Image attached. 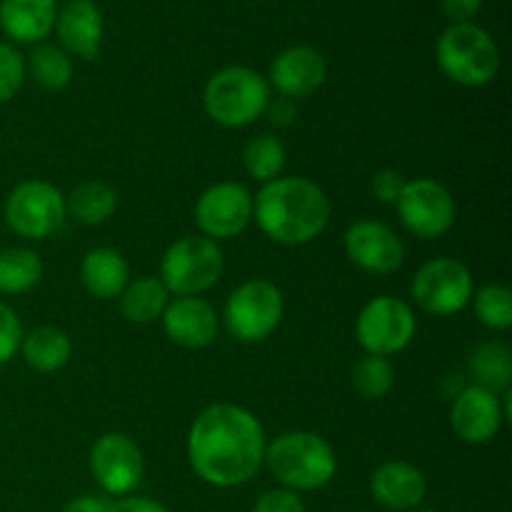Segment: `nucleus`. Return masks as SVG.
<instances>
[{"instance_id": "f257e3e1", "label": "nucleus", "mask_w": 512, "mask_h": 512, "mask_svg": "<svg viewBox=\"0 0 512 512\" xmlns=\"http://www.w3.org/2000/svg\"><path fill=\"white\" fill-rule=\"evenodd\" d=\"M265 448L263 425L233 403L205 408L188 435L190 468L215 488H238L253 480L263 468Z\"/></svg>"}, {"instance_id": "f03ea898", "label": "nucleus", "mask_w": 512, "mask_h": 512, "mask_svg": "<svg viewBox=\"0 0 512 512\" xmlns=\"http://www.w3.org/2000/svg\"><path fill=\"white\" fill-rule=\"evenodd\" d=\"M253 218L273 243L305 245L330 220V200L308 178H275L253 200Z\"/></svg>"}, {"instance_id": "7ed1b4c3", "label": "nucleus", "mask_w": 512, "mask_h": 512, "mask_svg": "<svg viewBox=\"0 0 512 512\" xmlns=\"http://www.w3.org/2000/svg\"><path fill=\"white\" fill-rule=\"evenodd\" d=\"M273 478L293 493L320 490L338 473L333 448L315 433H285L265 448Z\"/></svg>"}, {"instance_id": "20e7f679", "label": "nucleus", "mask_w": 512, "mask_h": 512, "mask_svg": "<svg viewBox=\"0 0 512 512\" xmlns=\"http://www.w3.org/2000/svg\"><path fill=\"white\" fill-rule=\"evenodd\" d=\"M205 113L223 128H245L270 105V83L255 70L230 65L208 80L203 93Z\"/></svg>"}, {"instance_id": "39448f33", "label": "nucleus", "mask_w": 512, "mask_h": 512, "mask_svg": "<svg viewBox=\"0 0 512 512\" xmlns=\"http://www.w3.org/2000/svg\"><path fill=\"white\" fill-rule=\"evenodd\" d=\"M438 65L453 83L483 88L500 70V50L495 40L475 23H458L438 38Z\"/></svg>"}, {"instance_id": "423d86ee", "label": "nucleus", "mask_w": 512, "mask_h": 512, "mask_svg": "<svg viewBox=\"0 0 512 512\" xmlns=\"http://www.w3.org/2000/svg\"><path fill=\"white\" fill-rule=\"evenodd\" d=\"M223 250L205 235H188L173 243L160 265V280L168 293L180 298H198L213 288L223 275Z\"/></svg>"}, {"instance_id": "0eeeda50", "label": "nucleus", "mask_w": 512, "mask_h": 512, "mask_svg": "<svg viewBox=\"0 0 512 512\" xmlns=\"http://www.w3.org/2000/svg\"><path fill=\"white\" fill-rule=\"evenodd\" d=\"M283 293L270 280L253 278L235 288L225 303V328L240 343L270 338L283 320Z\"/></svg>"}, {"instance_id": "6e6552de", "label": "nucleus", "mask_w": 512, "mask_h": 512, "mask_svg": "<svg viewBox=\"0 0 512 512\" xmlns=\"http://www.w3.org/2000/svg\"><path fill=\"white\" fill-rule=\"evenodd\" d=\"M415 330H418V323H415L413 308L400 298L380 295L360 310L355 338L368 355L388 358L413 343Z\"/></svg>"}, {"instance_id": "1a4fd4ad", "label": "nucleus", "mask_w": 512, "mask_h": 512, "mask_svg": "<svg viewBox=\"0 0 512 512\" xmlns=\"http://www.w3.org/2000/svg\"><path fill=\"white\" fill-rule=\"evenodd\" d=\"M413 298L430 315H458L473 300V273L460 260H428L413 278Z\"/></svg>"}, {"instance_id": "9d476101", "label": "nucleus", "mask_w": 512, "mask_h": 512, "mask_svg": "<svg viewBox=\"0 0 512 512\" xmlns=\"http://www.w3.org/2000/svg\"><path fill=\"white\" fill-rule=\"evenodd\" d=\"M5 220L20 238H48L65 220V195L45 180H25L5 200Z\"/></svg>"}, {"instance_id": "9b49d317", "label": "nucleus", "mask_w": 512, "mask_h": 512, "mask_svg": "<svg viewBox=\"0 0 512 512\" xmlns=\"http://www.w3.org/2000/svg\"><path fill=\"white\" fill-rule=\"evenodd\" d=\"M395 205L405 228L418 238H443L455 225V200L438 180H408Z\"/></svg>"}, {"instance_id": "f8f14e48", "label": "nucleus", "mask_w": 512, "mask_h": 512, "mask_svg": "<svg viewBox=\"0 0 512 512\" xmlns=\"http://www.w3.org/2000/svg\"><path fill=\"white\" fill-rule=\"evenodd\" d=\"M90 470L108 495H130L145 473L140 448L123 433H105L90 450Z\"/></svg>"}, {"instance_id": "ddd939ff", "label": "nucleus", "mask_w": 512, "mask_h": 512, "mask_svg": "<svg viewBox=\"0 0 512 512\" xmlns=\"http://www.w3.org/2000/svg\"><path fill=\"white\" fill-rule=\"evenodd\" d=\"M195 220L205 238L230 240L253 220V195L238 183H218L205 190L195 205Z\"/></svg>"}, {"instance_id": "4468645a", "label": "nucleus", "mask_w": 512, "mask_h": 512, "mask_svg": "<svg viewBox=\"0 0 512 512\" xmlns=\"http://www.w3.org/2000/svg\"><path fill=\"white\" fill-rule=\"evenodd\" d=\"M345 253L358 268L388 275L403 265L405 245L388 225L378 220H358L345 230Z\"/></svg>"}, {"instance_id": "2eb2a0df", "label": "nucleus", "mask_w": 512, "mask_h": 512, "mask_svg": "<svg viewBox=\"0 0 512 512\" xmlns=\"http://www.w3.org/2000/svg\"><path fill=\"white\" fill-rule=\"evenodd\" d=\"M325 78H328L325 58L310 45H293L270 65V83L285 100H303L318 93Z\"/></svg>"}, {"instance_id": "dca6fc26", "label": "nucleus", "mask_w": 512, "mask_h": 512, "mask_svg": "<svg viewBox=\"0 0 512 512\" xmlns=\"http://www.w3.org/2000/svg\"><path fill=\"white\" fill-rule=\"evenodd\" d=\"M503 405L500 398L490 390L470 385L455 398L450 425L455 435L468 445H485L498 435L503 425Z\"/></svg>"}, {"instance_id": "f3484780", "label": "nucleus", "mask_w": 512, "mask_h": 512, "mask_svg": "<svg viewBox=\"0 0 512 512\" xmlns=\"http://www.w3.org/2000/svg\"><path fill=\"white\" fill-rule=\"evenodd\" d=\"M165 335L180 348H208L218 335V315L203 298H178L163 313Z\"/></svg>"}, {"instance_id": "a211bd4d", "label": "nucleus", "mask_w": 512, "mask_h": 512, "mask_svg": "<svg viewBox=\"0 0 512 512\" xmlns=\"http://www.w3.org/2000/svg\"><path fill=\"white\" fill-rule=\"evenodd\" d=\"M60 45L65 53L95 60L103 43V13L93 0H68L55 18Z\"/></svg>"}, {"instance_id": "6ab92c4d", "label": "nucleus", "mask_w": 512, "mask_h": 512, "mask_svg": "<svg viewBox=\"0 0 512 512\" xmlns=\"http://www.w3.org/2000/svg\"><path fill=\"white\" fill-rule=\"evenodd\" d=\"M370 493L388 510H413L428 493V480L415 465L403 460L383 463L370 478Z\"/></svg>"}, {"instance_id": "aec40b11", "label": "nucleus", "mask_w": 512, "mask_h": 512, "mask_svg": "<svg viewBox=\"0 0 512 512\" xmlns=\"http://www.w3.org/2000/svg\"><path fill=\"white\" fill-rule=\"evenodd\" d=\"M58 0H0V30L15 43H43L55 28Z\"/></svg>"}, {"instance_id": "412c9836", "label": "nucleus", "mask_w": 512, "mask_h": 512, "mask_svg": "<svg viewBox=\"0 0 512 512\" xmlns=\"http://www.w3.org/2000/svg\"><path fill=\"white\" fill-rule=\"evenodd\" d=\"M80 278L85 290L100 300L120 298L130 283V270L123 255L113 248L90 250L80 265Z\"/></svg>"}, {"instance_id": "4be33fe9", "label": "nucleus", "mask_w": 512, "mask_h": 512, "mask_svg": "<svg viewBox=\"0 0 512 512\" xmlns=\"http://www.w3.org/2000/svg\"><path fill=\"white\" fill-rule=\"evenodd\" d=\"M23 350L25 363L30 365L38 373H58L60 368H65L73 355V343H70L68 333L55 325H43V328H35L33 333L23 335Z\"/></svg>"}, {"instance_id": "5701e85b", "label": "nucleus", "mask_w": 512, "mask_h": 512, "mask_svg": "<svg viewBox=\"0 0 512 512\" xmlns=\"http://www.w3.org/2000/svg\"><path fill=\"white\" fill-rule=\"evenodd\" d=\"M168 288L158 278H138L128 283V288L120 295V310L130 323L148 325L153 320L163 318L168 308Z\"/></svg>"}, {"instance_id": "b1692460", "label": "nucleus", "mask_w": 512, "mask_h": 512, "mask_svg": "<svg viewBox=\"0 0 512 512\" xmlns=\"http://www.w3.org/2000/svg\"><path fill=\"white\" fill-rule=\"evenodd\" d=\"M115 205H118V198L113 188L98 180H88L73 188V193L65 198V213H70L83 225H100L113 215Z\"/></svg>"}, {"instance_id": "393cba45", "label": "nucleus", "mask_w": 512, "mask_h": 512, "mask_svg": "<svg viewBox=\"0 0 512 512\" xmlns=\"http://www.w3.org/2000/svg\"><path fill=\"white\" fill-rule=\"evenodd\" d=\"M478 388L490 390V393H505L512 383V355L510 348L503 343H485L475 350L470 360Z\"/></svg>"}, {"instance_id": "a878e982", "label": "nucleus", "mask_w": 512, "mask_h": 512, "mask_svg": "<svg viewBox=\"0 0 512 512\" xmlns=\"http://www.w3.org/2000/svg\"><path fill=\"white\" fill-rule=\"evenodd\" d=\"M43 278L38 253L28 248H10L0 253V293L20 295L33 290Z\"/></svg>"}, {"instance_id": "bb28decb", "label": "nucleus", "mask_w": 512, "mask_h": 512, "mask_svg": "<svg viewBox=\"0 0 512 512\" xmlns=\"http://www.w3.org/2000/svg\"><path fill=\"white\" fill-rule=\"evenodd\" d=\"M30 75L35 83L45 90H63L73 80V63H70L68 53L58 45L38 43V48L30 53L28 60Z\"/></svg>"}, {"instance_id": "cd10ccee", "label": "nucleus", "mask_w": 512, "mask_h": 512, "mask_svg": "<svg viewBox=\"0 0 512 512\" xmlns=\"http://www.w3.org/2000/svg\"><path fill=\"white\" fill-rule=\"evenodd\" d=\"M243 165L258 183H270L285 168V148L273 135H258L243 150Z\"/></svg>"}, {"instance_id": "c85d7f7f", "label": "nucleus", "mask_w": 512, "mask_h": 512, "mask_svg": "<svg viewBox=\"0 0 512 512\" xmlns=\"http://www.w3.org/2000/svg\"><path fill=\"white\" fill-rule=\"evenodd\" d=\"M393 380V365L383 355H365L353 370V388L365 400L385 398L390 388H393Z\"/></svg>"}, {"instance_id": "c756f323", "label": "nucleus", "mask_w": 512, "mask_h": 512, "mask_svg": "<svg viewBox=\"0 0 512 512\" xmlns=\"http://www.w3.org/2000/svg\"><path fill=\"white\" fill-rule=\"evenodd\" d=\"M475 315L490 330L512 328V293L508 285L490 283L475 295Z\"/></svg>"}, {"instance_id": "7c9ffc66", "label": "nucleus", "mask_w": 512, "mask_h": 512, "mask_svg": "<svg viewBox=\"0 0 512 512\" xmlns=\"http://www.w3.org/2000/svg\"><path fill=\"white\" fill-rule=\"evenodd\" d=\"M25 83V58L10 43H0V103L18 95Z\"/></svg>"}, {"instance_id": "2f4dec72", "label": "nucleus", "mask_w": 512, "mask_h": 512, "mask_svg": "<svg viewBox=\"0 0 512 512\" xmlns=\"http://www.w3.org/2000/svg\"><path fill=\"white\" fill-rule=\"evenodd\" d=\"M20 343H23V325L13 308L0 303V365L13 360V355L20 350Z\"/></svg>"}, {"instance_id": "473e14b6", "label": "nucleus", "mask_w": 512, "mask_h": 512, "mask_svg": "<svg viewBox=\"0 0 512 512\" xmlns=\"http://www.w3.org/2000/svg\"><path fill=\"white\" fill-rule=\"evenodd\" d=\"M405 183H408V180H405L398 170L385 168L373 175V180H370V193H373L380 203H398Z\"/></svg>"}, {"instance_id": "72a5a7b5", "label": "nucleus", "mask_w": 512, "mask_h": 512, "mask_svg": "<svg viewBox=\"0 0 512 512\" xmlns=\"http://www.w3.org/2000/svg\"><path fill=\"white\" fill-rule=\"evenodd\" d=\"M253 512H305V508L293 490L280 488V490H270V493H265L263 498L255 503Z\"/></svg>"}, {"instance_id": "f704fd0d", "label": "nucleus", "mask_w": 512, "mask_h": 512, "mask_svg": "<svg viewBox=\"0 0 512 512\" xmlns=\"http://www.w3.org/2000/svg\"><path fill=\"white\" fill-rule=\"evenodd\" d=\"M440 8L450 25L473 23L475 15L483 10V0H440Z\"/></svg>"}, {"instance_id": "c9c22d12", "label": "nucleus", "mask_w": 512, "mask_h": 512, "mask_svg": "<svg viewBox=\"0 0 512 512\" xmlns=\"http://www.w3.org/2000/svg\"><path fill=\"white\" fill-rule=\"evenodd\" d=\"M108 512H170V510L150 498H123L118 500V503L110 505Z\"/></svg>"}, {"instance_id": "e433bc0d", "label": "nucleus", "mask_w": 512, "mask_h": 512, "mask_svg": "<svg viewBox=\"0 0 512 512\" xmlns=\"http://www.w3.org/2000/svg\"><path fill=\"white\" fill-rule=\"evenodd\" d=\"M110 505L105 500L93 498V495H83V498L70 500L60 512H108Z\"/></svg>"}, {"instance_id": "4c0bfd02", "label": "nucleus", "mask_w": 512, "mask_h": 512, "mask_svg": "<svg viewBox=\"0 0 512 512\" xmlns=\"http://www.w3.org/2000/svg\"><path fill=\"white\" fill-rule=\"evenodd\" d=\"M420 512H433V510H420Z\"/></svg>"}]
</instances>
